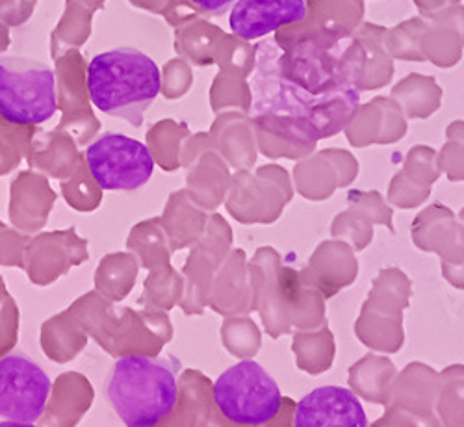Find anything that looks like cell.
I'll return each instance as SVG.
<instances>
[{
    "label": "cell",
    "mask_w": 464,
    "mask_h": 427,
    "mask_svg": "<svg viewBox=\"0 0 464 427\" xmlns=\"http://www.w3.org/2000/svg\"><path fill=\"white\" fill-rule=\"evenodd\" d=\"M214 403L232 423L264 425L281 412L283 394L277 381L258 363L247 359L216 379Z\"/></svg>",
    "instance_id": "obj_4"
},
{
    "label": "cell",
    "mask_w": 464,
    "mask_h": 427,
    "mask_svg": "<svg viewBox=\"0 0 464 427\" xmlns=\"http://www.w3.org/2000/svg\"><path fill=\"white\" fill-rule=\"evenodd\" d=\"M175 368V363L162 357L127 355L110 368L102 394L125 425H157L177 407Z\"/></svg>",
    "instance_id": "obj_2"
},
{
    "label": "cell",
    "mask_w": 464,
    "mask_h": 427,
    "mask_svg": "<svg viewBox=\"0 0 464 427\" xmlns=\"http://www.w3.org/2000/svg\"><path fill=\"white\" fill-rule=\"evenodd\" d=\"M306 17L304 0H237L228 24L242 40H258Z\"/></svg>",
    "instance_id": "obj_8"
},
{
    "label": "cell",
    "mask_w": 464,
    "mask_h": 427,
    "mask_svg": "<svg viewBox=\"0 0 464 427\" xmlns=\"http://www.w3.org/2000/svg\"><path fill=\"white\" fill-rule=\"evenodd\" d=\"M160 88L159 65L132 47L101 53L88 65L92 102L101 112L121 118L132 127L143 123V115L159 97Z\"/></svg>",
    "instance_id": "obj_1"
},
{
    "label": "cell",
    "mask_w": 464,
    "mask_h": 427,
    "mask_svg": "<svg viewBox=\"0 0 464 427\" xmlns=\"http://www.w3.org/2000/svg\"><path fill=\"white\" fill-rule=\"evenodd\" d=\"M295 427H366L368 418L359 398L340 386L308 393L295 409Z\"/></svg>",
    "instance_id": "obj_7"
},
{
    "label": "cell",
    "mask_w": 464,
    "mask_h": 427,
    "mask_svg": "<svg viewBox=\"0 0 464 427\" xmlns=\"http://www.w3.org/2000/svg\"><path fill=\"white\" fill-rule=\"evenodd\" d=\"M58 110L54 71L32 58L0 56V118L42 125Z\"/></svg>",
    "instance_id": "obj_3"
},
{
    "label": "cell",
    "mask_w": 464,
    "mask_h": 427,
    "mask_svg": "<svg viewBox=\"0 0 464 427\" xmlns=\"http://www.w3.org/2000/svg\"><path fill=\"white\" fill-rule=\"evenodd\" d=\"M86 160L95 182L108 191H132L147 184L154 171L150 150L138 140L104 132L88 149Z\"/></svg>",
    "instance_id": "obj_5"
},
{
    "label": "cell",
    "mask_w": 464,
    "mask_h": 427,
    "mask_svg": "<svg viewBox=\"0 0 464 427\" xmlns=\"http://www.w3.org/2000/svg\"><path fill=\"white\" fill-rule=\"evenodd\" d=\"M191 3L208 15H221L228 12L237 0H191Z\"/></svg>",
    "instance_id": "obj_9"
},
{
    "label": "cell",
    "mask_w": 464,
    "mask_h": 427,
    "mask_svg": "<svg viewBox=\"0 0 464 427\" xmlns=\"http://www.w3.org/2000/svg\"><path fill=\"white\" fill-rule=\"evenodd\" d=\"M51 377L21 352L0 357V418L32 425L42 418L51 396Z\"/></svg>",
    "instance_id": "obj_6"
}]
</instances>
